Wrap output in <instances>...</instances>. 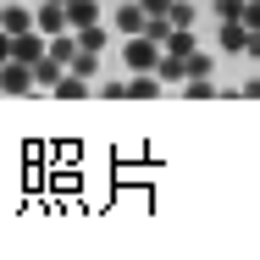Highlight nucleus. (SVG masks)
I'll use <instances>...</instances> for the list:
<instances>
[{"instance_id":"nucleus-6","label":"nucleus","mask_w":260,"mask_h":260,"mask_svg":"<svg viewBox=\"0 0 260 260\" xmlns=\"http://www.w3.org/2000/svg\"><path fill=\"white\" fill-rule=\"evenodd\" d=\"M55 100H89V78L67 67V72H61V83H55Z\"/></svg>"},{"instance_id":"nucleus-21","label":"nucleus","mask_w":260,"mask_h":260,"mask_svg":"<svg viewBox=\"0 0 260 260\" xmlns=\"http://www.w3.org/2000/svg\"><path fill=\"white\" fill-rule=\"evenodd\" d=\"M0 61H11V34L0 28Z\"/></svg>"},{"instance_id":"nucleus-22","label":"nucleus","mask_w":260,"mask_h":260,"mask_svg":"<svg viewBox=\"0 0 260 260\" xmlns=\"http://www.w3.org/2000/svg\"><path fill=\"white\" fill-rule=\"evenodd\" d=\"M0 17H6V6H0Z\"/></svg>"},{"instance_id":"nucleus-7","label":"nucleus","mask_w":260,"mask_h":260,"mask_svg":"<svg viewBox=\"0 0 260 260\" xmlns=\"http://www.w3.org/2000/svg\"><path fill=\"white\" fill-rule=\"evenodd\" d=\"M67 22H72V34L89 28V22H100V0H67Z\"/></svg>"},{"instance_id":"nucleus-14","label":"nucleus","mask_w":260,"mask_h":260,"mask_svg":"<svg viewBox=\"0 0 260 260\" xmlns=\"http://www.w3.org/2000/svg\"><path fill=\"white\" fill-rule=\"evenodd\" d=\"M221 45H233V50H249V39H244V28H238V17L221 28Z\"/></svg>"},{"instance_id":"nucleus-1","label":"nucleus","mask_w":260,"mask_h":260,"mask_svg":"<svg viewBox=\"0 0 260 260\" xmlns=\"http://www.w3.org/2000/svg\"><path fill=\"white\" fill-rule=\"evenodd\" d=\"M127 67H133V72H150V67H160V45L150 39V34H133V39H127Z\"/></svg>"},{"instance_id":"nucleus-2","label":"nucleus","mask_w":260,"mask_h":260,"mask_svg":"<svg viewBox=\"0 0 260 260\" xmlns=\"http://www.w3.org/2000/svg\"><path fill=\"white\" fill-rule=\"evenodd\" d=\"M0 89L6 94H34V67L28 61H0Z\"/></svg>"},{"instance_id":"nucleus-24","label":"nucleus","mask_w":260,"mask_h":260,"mask_svg":"<svg viewBox=\"0 0 260 260\" xmlns=\"http://www.w3.org/2000/svg\"><path fill=\"white\" fill-rule=\"evenodd\" d=\"M0 94H6V89H0Z\"/></svg>"},{"instance_id":"nucleus-9","label":"nucleus","mask_w":260,"mask_h":260,"mask_svg":"<svg viewBox=\"0 0 260 260\" xmlns=\"http://www.w3.org/2000/svg\"><path fill=\"white\" fill-rule=\"evenodd\" d=\"M183 78H188V55H160V83H183Z\"/></svg>"},{"instance_id":"nucleus-13","label":"nucleus","mask_w":260,"mask_h":260,"mask_svg":"<svg viewBox=\"0 0 260 260\" xmlns=\"http://www.w3.org/2000/svg\"><path fill=\"white\" fill-rule=\"evenodd\" d=\"M160 83L155 78H144V72H139V78H133V83H127V100H150V94H155Z\"/></svg>"},{"instance_id":"nucleus-15","label":"nucleus","mask_w":260,"mask_h":260,"mask_svg":"<svg viewBox=\"0 0 260 260\" xmlns=\"http://www.w3.org/2000/svg\"><path fill=\"white\" fill-rule=\"evenodd\" d=\"M94 67H100V55H94V50H78V55H72V72H83V78H94Z\"/></svg>"},{"instance_id":"nucleus-8","label":"nucleus","mask_w":260,"mask_h":260,"mask_svg":"<svg viewBox=\"0 0 260 260\" xmlns=\"http://www.w3.org/2000/svg\"><path fill=\"white\" fill-rule=\"evenodd\" d=\"M0 28H6L11 39H17V34H28V28H34V11H28V6H6V17H0Z\"/></svg>"},{"instance_id":"nucleus-18","label":"nucleus","mask_w":260,"mask_h":260,"mask_svg":"<svg viewBox=\"0 0 260 260\" xmlns=\"http://www.w3.org/2000/svg\"><path fill=\"white\" fill-rule=\"evenodd\" d=\"M210 72V55H188V78H205Z\"/></svg>"},{"instance_id":"nucleus-3","label":"nucleus","mask_w":260,"mask_h":260,"mask_svg":"<svg viewBox=\"0 0 260 260\" xmlns=\"http://www.w3.org/2000/svg\"><path fill=\"white\" fill-rule=\"evenodd\" d=\"M45 50H50V45H45V34H39V28H28V34H17V39H11V61H28V67H34Z\"/></svg>"},{"instance_id":"nucleus-4","label":"nucleus","mask_w":260,"mask_h":260,"mask_svg":"<svg viewBox=\"0 0 260 260\" xmlns=\"http://www.w3.org/2000/svg\"><path fill=\"white\" fill-rule=\"evenodd\" d=\"M34 28H39V34H67V28H72V22H67V6H61V0H50V6H45V11H39V17H34Z\"/></svg>"},{"instance_id":"nucleus-16","label":"nucleus","mask_w":260,"mask_h":260,"mask_svg":"<svg viewBox=\"0 0 260 260\" xmlns=\"http://www.w3.org/2000/svg\"><path fill=\"white\" fill-rule=\"evenodd\" d=\"M194 22V6H183V0H172V28H188Z\"/></svg>"},{"instance_id":"nucleus-19","label":"nucleus","mask_w":260,"mask_h":260,"mask_svg":"<svg viewBox=\"0 0 260 260\" xmlns=\"http://www.w3.org/2000/svg\"><path fill=\"white\" fill-rule=\"evenodd\" d=\"M139 6H144L150 17H166V11H172V0H139Z\"/></svg>"},{"instance_id":"nucleus-10","label":"nucleus","mask_w":260,"mask_h":260,"mask_svg":"<svg viewBox=\"0 0 260 260\" xmlns=\"http://www.w3.org/2000/svg\"><path fill=\"white\" fill-rule=\"evenodd\" d=\"M116 28H122L127 39H133V34H144V6H122V11H116Z\"/></svg>"},{"instance_id":"nucleus-5","label":"nucleus","mask_w":260,"mask_h":260,"mask_svg":"<svg viewBox=\"0 0 260 260\" xmlns=\"http://www.w3.org/2000/svg\"><path fill=\"white\" fill-rule=\"evenodd\" d=\"M61 72H67V61H61L55 50H45L39 61H34V83H45V89H55V83H61Z\"/></svg>"},{"instance_id":"nucleus-12","label":"nucleus","mask_w":260,"mask_h":260,"mask_svg":"<svg viewBox=\"0 0 260 260\" xmlns=\"http://www.w3.org/2000/svg\"><path fill=\"white\" fill-rule=\"evenodd\" d=\"M166 50H172V55H194V39H188V28H172V34H166Z\"/></svg>"},{"instance_id":"nucleus-20","label":"nucleus","mask_w":260,"mask_h":260,"mask_svg":"<svg viewBox=\"0 0 260 260\" xmlns=\"http://www.w3.org/2000/svg\"><path fill=\"white\" fill-rule=\"evenodd\" d=\"M244 17H249V28H260V0H249V6H244Z\"/></svg>"},{"instance_id":"nucleus-11","label":"nucleus","mask_w":260,"mask_h":260,"mask_svg":"<svg viewBox=\"0 0 260 260\" xmlns=\"http://www.w3.org/2000/svg\"><path fill=\"white\" fill-rule=\"evenodd\" d=\"M78 50H94V55L105 50V28H100V22H89V28H78Z\"/></svg>"},{"instance_id":"nucleus-23","label":"nucleus","mask_w":260,"mask_h":260,"mask_svg":"<svg viewBox=\"0 0 260 260\" xmlns=\"http://www.w3.org/2000/svg\"><path fill=\"white\" fill-rule=\"evenodd\" d=\"M61 6H67V0H61Z\"/></svg>"},{"instance_id":"nucleus-17","label":"nucleus","mask_w":260,"mask_h":260,"mask_svg":"<svg viewBox=\"0 0 260 260\" xmlns=\"http://www.w3.org/2000/svg\"><path fill=\"white\" fill-rule=\"evenodd\" d=\"M216 17H221V22H233V17H244V0H216Z\"/></svg>"}]
</instances>
